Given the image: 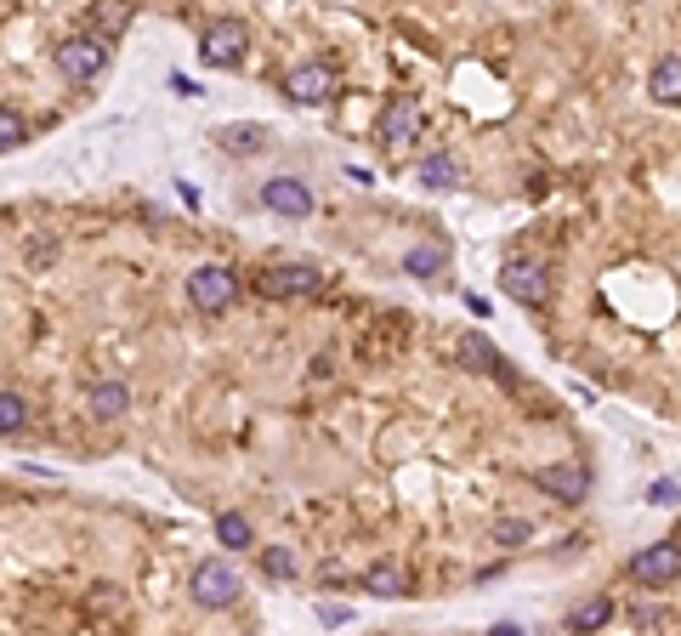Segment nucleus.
I'll return each instance as SVG.
<instances>
[{"label":"nucleus","mask_w":681,"mask_h":636,"mask_svg":"<svg viewBox=\"0 0 681 636\" xmlns=\"http://www.w3.org/2000/svg\"><path fill=\"white\" fill-rule=\"evenodd\" d=\"M250 52V29L239 18H210L205 35H199V57H205L210 69H239Z\"/></svg>","instance_id":"1"},{"label":"nucleus","mask_w":681,"mask_h":636,"mask_svg":"<svg viewBox=\"0 0 681 636\" xmlns=\"http://www.w3.org/2000/svg\"><path fill=\"white\" fill-rule=\"evenodd\" d=\"M188 296L199 313H227L233 301H239V273L222 262H205V267H193L188 273Z\"/></svg>","instance_id":"2"},{"label":"nucleus","mask_w":681,"mask_h":636,"mask_svg":"<svg viewBox=\"0 0 681 636\" xmlns=\"http://www.w3.org/2000/svg\"><path fill=\"white\" fill-rule=\"evenodd\" d=\"M108 57H114V46H108L103 35H74V40H63L57 69L69 74L74 86H86V80H97V74L108 69Z\"/></svg>","instance_id":"3"},{"label":"nucleus","mask_w":681,"mask_h":636,"mask_svg":"<svg viewBox=\"0 0 681 636\" xmlns=\"http://www.w3.org/2000/svg\"><path fill=\"white\" fill-rule=\"evenodd\" d=\"M256 290H262V296H273V301L313 296V290H318V267L313 262H273L262 279H256Z\"/></svg>","instance_id":"4"},{"label":"nucleus","mask_w":681,"mask_h":636,"mask_svg":"<svg viewBox=\"0 0 681 636\" xmlns=\"http://www.w3.org/2000/svg\"><path fill=\"white\" fill-rule=\"evenodd\" d=\"M681 574V551L676 540H659V546H642L630 557V580L636 585H670Z\"/></svg>","instance_id":"5"},{"label":"nucleus","mask_w":681,"mask_h":636,"mask_svg":"<svg viewBox=\"0 0 681 636\" xmlns=\"http://www.w3.org/2000/svg\"><path fill=\"white\" fill-rule=\"evenodd\" d=\"M262 205L273 216H284V222H301L313 211V188L301 177H273V182H262Z\"/></svg>","instance_id":"6"},{"label":"nucleus","mask_w":681,"mask_h":636,"mask_svg":"<svg viewBox=\"0 0 681 636\" xmlns=\"http://www.w3.org/2000/svg\"><path fill=\"white\" fill-rule=\"evenodd\" d=\"M239 597V574L227 563H199L193 568V602L199 608H227V602Z\"/></svg>","instance_id":"7"},{"label":"nucleus","mask_w":681,"mask_h":636,"mask_svg":"<svg viewBox=\"0 0 681 636\" xmlns=\"http://www.w3.org/2000/svg\"><path fill=\"white\" fill-rule=\"evenodd\" d=\"M500 284H506V296L523 301V307H545V296H551L540 262H506L500 267Z\"/></svg>","instance_id":"8"},{"label":"nucleus","mask_w":681,"mask_h":636,"mask_svg":"<svg viewBox=\"0 0 681 636\" xmlns=\"http://www.w3.org/2000/svg\"><path fill=\"white\" fill-rule=\"evenodd\" d=\"M335 91V69L330 63H296V69H290V80H284V97H290V103H324V97H330Z\"/></svg>","instance_id":"9"},{"label":"nucleus","mask_w":681,"mask_h":636,"mask_svg":"<svg viewBox=\"0 0 681 636\" xmlns=\"http://www.w3.org/2000/svg\"><path fill=\"white\" fill-rule=\"evenodd\" d=\"M381 137L392 142V148H403V142H415V137H420V103H415V97H386Z\"/></svg>","instance_id":"10"},{"label":"nucleus","mask_w":681,"mask_h":636,"mask_svg":"<svg viewBox=\"0 0 681 636\" xmlns=\"http://www.w3.org/2000/svg\"><path fill=\"white\" fill-rule=\"evenodd\" d=\"M86 409L97 415V421H120L125 409H131V387H125V381H114V375H103V381H91Z\"/></svg>","instance_id":"11"},{"label":"nucleus","mask_w":681,"mask_h":636,"mask_svg":"<svg viewBox=\"0 0 681 636\" xmlns=\"http://www.w3.org/2000/svg\"><path fill=\"white\" fill-rule=\"evenodd\" d=\"M534 483L551 489L557 500H585V495H591V472H579V466H568V472H562V466H540Z\"/></svg>","instance_id":"12"},{"label":"nucleus","mask_w":681,"mask_h":636,"mask_svg":"<svg viewBox=\"0 0 681 636\" xmlns=\"http://www.w3.org/2000/svg\"><path fill=\"white\" fill-rule=\"evenodd\" d=\"M647 91H653L659 103H681V52H664L659 63H653V80H647Z\"/></svg>","instance_id":"13"},{"label":"nucleus","mask_w":681,"mask_h":636,"mask_svg":"<svg viewBox=\"0 0 681 636\" xmlns=\"http://www.w3.org/2000/svg\"><path fill=\"white\" fill-rule=\"evenodd\" d=\"M420 182H426L432 194H449V188H460V159H454V154H432L426 165H420Z\"/></svg>","instance_id":"14"},{"label":"nucleus","mask_w":681,"mask_h":636,"mask_svg":"<svg viewBox=\"0 0 681 636\" xmlns=\"http://www.w3.org/2000/svg\"><path fill=\"white\" fill-rule=\"evenodd\" d=\"M608 619H613V597H585L574 614H568V625H574L579 636H591V631H602Z\"/></svg>","instance_id":"15"},{"label":"nucleus","mask_w":681,"mask_h":636,"mask_svg":"<svg viewBox=\"0 0 681 636\" xmlns=\"http://www.w3.org/2000/svg\"><path fill=\"white\" fill-rule=\"evenodd\" d=\"M364 591H369V597H403V591H409V580H403V568L375 563V568L364 574Z\"/></svg>","instance_id":"16"},{"label":"nucleus","mask_w":681,"mask_h":636,"mask_svg":"<svg viewBox=\"0 0 681 636\" xmlns=\"http://www.w3.org/2000/svg\"><path fill=\"white\" fill-rule=\"evenodd\" d=\"M216 540H222L227 551H245L250 546V517L233 512V506H227V512H216Z\"/></svg>","instance_id":"17"},{"label":"nucleus","mask_w":681,"mask_h":636,"mask_svg":"<svg viewBox=\"0 0 681 636\" xmlns=\"http://www.w3.org/2000/svg\"><path fill=\"white\" fill-rule=\"evenodd\" d=\"M29 426V398L23 392H0V438H18Z\"/></svg>","instance_id":"18"},{"label":"nucleus","mask_w":681,"mask_h":636,"mask_svg":"<svg viewBox=\"0 0 681 636\" xmlns=\"http://www.w3.org/2000/svg\"><path fill=\"white\" fill-rule=\"evenodd\" d=\"M403 273H409V279H437V273H443V250H437V245H415L409 256H403Z\"/></svg>","instance_id":"19"},{"label":"nucleus","mask_w":681,"mask_h":636,"mask_svg":"<svg viewBox=\"0 0 681 636\" xmlns=\"http://www.w3.org/2000/svg\"><path fill=\"white\" fill-rule=\"evenodd\" d=\"M262 574H267V580H296V574H301V557H296L290 546H267V551H262Z\"/></svg>","instance_id":"20"},{"label":"nucleus","mask_w":681,"mask_h":636,"mask_svg":"<svg viewBox=\"0 0 681 636\" xmlns=\"http://www.w3.org/2000/svg\"><path fill=\"white\" fill-rule=\"evenodd\" d=\"M460 358H466L472 370H489V375L506 370V364H500V353H494V347H489L483 336H466V341H460Z\"/></svg>","instance_id":"21"},{"label":"nucleus","mask_w":681,"mask_h":636,"mask_svg":"<svg viewBox=\"0 0 681 636\" xmlns=\"http://www.w3.org/2000/svg\"><path fill=\"white\" fill-rule=\"evenodd\" d=\"M29 142V125H23V114H12V108L0 103V154H12V148H23Z\"/></svg>","instance_id":"22"},{"label":"nucleus","mask_w":681,"mask_h":636,"mask_svg":"<svg viewBox=\"0 0 681 636\" xmlns=\"http://www.w3.org/2000/svg\"><path fill=\"white\" fill-rule=\"evenodd\" d=\"M494 540H500V546H523V540H528V523H523V517H506V523L494 529Z\"/></svg>","instance_id":"23"},{"label":"nucleus","mask_w":681,"mask_h":636,"mask_svg":"<svg viewBox=\"0 0 681 636\" xmlns=\"http://www.w3.org/2000/svg\"><path fill=\"white\" fill-rule=\"evenodd\" d=\"M222 137H227V148H239V154H245V148H262V131H256V125H250V131L245 125H233V131H222Z\"/></svg>","instance_id":"24"},{"label":"nucleus","mask_w":681,"mask_h":636,"mask_svg":"<svg viewBox=\"0 0 681 636\" xmlns=\"http://www.w3.org/2000/svg\"><path fill=\"white\" fill-rule=\"evenodd\" d=\"M647 500H653V506H676L681 483H670V477H664V483H653V489H647Z\"/></svg>","instance_id":"25"},{"label":"nucleus","mask_w":681,"mask_h":636,"mask_svg":"<svg viewBox=\"0 0 681 636\" xmlns=\"http://www.w3.org/2000/svg\"><path fill=\"white\" fill-rule=\"evenodd\" d=\"M489 636H528V631H523V625H517V619H500V625H494Z\"/></svg>","instance_id":"26"}]
</instances>
